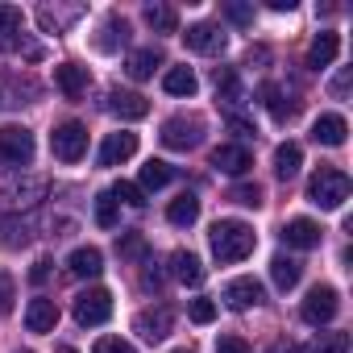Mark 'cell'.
Wrapping results in <instances>:
<instances>
[{
  "label": "cell",
  "instance_id": "cell-1",
  "mask_svg": "<svg viewBox=\"0 0 353 353\" xmlns=\"http://www.w3.org/2000/svg\"><path fill=\"white\" fill-rule=\"evenodd\" d=\"M208 245H212L216 262H241V258L254 254L258 233H254L245 221H216L212 233H208Z\"/></svg>",
  "mask_w": 353,
  "mask_h": 353
},
{
  "label": "cell",
  "instance_id": "cell-2",
  "mask_svg": "<svg viewBox=\"0 0 353 353\" xmlns=\"http://www.w3.org/2000/svg\"><path fill=\"white\" fill-rule=\"evenodd\" d=\"M307 200H312L316 208H324V212L341 208V204L349 200V174L336 170V166H320L312 179H307Z\"/></svg>",
  "mask_w": 353,
  "mask_h": 353
},
{
  "label": "cell",
  "instance_id": "cell-3",
  "mask_svg": "<svg viewBox=\"0 0 353 353\" xmlns=\"http://www.w3.org/2000/svg\"><path fill=\"white\" fill-rule=\"evenodd\" d=\"M34 133L26 125H5L0 129V162L5 166H30L34 162Z\"/></svg>",
  "mask_w": 353,
  "mask_h": 353
},
{
  "label": "cell",
  "instance_id": "cell-4",
  "mask_svg": "<svg viewBox=\"0 0 353 353\" xmlns=\"http://www.w3.org/2000/svg\"><path fill=\"white\" fill-rule=\"evenodd\" d=\"M21 26H26V17L17 5H0V50H26V59H42V46L26 42Z\"/></svg>",
  "mask_w": 353,
  "mask_h": 353
},
{
  "label": "cell",
  "instance_id": "cell-5",
  "mask_svg": "<svg viewBox=\"0 0 353 353\" xmlns=\"http://www.w3.org/2000/svg\"><path fill=\"white\" fill-rule=\"evenodd\" d=\"M158 137L166 150H196L204 141V121L200 117H170Z\"/></svg>",
  "mask_w": 353,
  "mask_h": 353
},
{
  "label": "cell",
  "instance_id": "cell-6",
  "mask_svg": "<svg viewBox=\"0 0 353 353\" xmlns=\"http://www.w3.org/2000/svg\"><path fill=\"white\" fill-rule=\"evenodd\" d=\"M50 150L59 162H79L88 154V129L79 121H63L54 133H50Z\"/></svg>",
  "mask_w": 353,
  "mask_h": 353
},
{
  "label": "cell",
  "instance_id": "cell-7",
  "mask_svg": "<svg viewBox=\"0 0 353 353\" xmlns=\"http://www.w3.org/2000/svg\"><path fill=\"white\" fill-rule=\"evenodd\" d=\"M108 316H112V295H108L104 287H88V291L75 295V320H79L83 328H96V324H104Z\"/></svg>",
  "mask_w": 353,
  "mask_h": 353
},
{
  "label": "cell",
  "instance_id": "cell-8",
  "mask_svg": "<svg viewBox=\"0 0 353 353\" xmlns=\"http://www.w3.org/2000/svg\"><path fill=\"white\" fill-rule=\"evenodd\" d=\"M336 312H341V295H336V287H312L307 299H303V307H299L303 324H312V328L328 324Z\"/></svg>",
  "mask_w": 353,
  "mask_h": 353
},
{
  "label": "cell",
  "instance_id": "cell-9",
  "mask_svg": "<svg viewBox=\"0 0 353 353\" xmlns=\"http://www.w3.org/2000/svg\"><path fill=\"white\" fill-rule=\"evenodd\" d=\"M170 324H174V312L158 303V307H145V312H137V320H133V332H137L141 341H150V345H154V341H162V336L170 332Z\"/></svg>",
  "mask_w": 353,
  "mask_h": 353
},
{
  "label": "cell",
  "instance_id": "cell-10",
  "mask_svg": "<svg viewBox=\"0 0 353 353\" xmlns=\"http://www.w3.org/2000/svg\"><path fill=\"white\" fill-rule=\"evenodd\" d=\"M183 42H188V50H196V54H221V50H225V34H221V26H212V21L188 26Z\"/></svg>",
  "mask_w": 353,
  "mask_h": 353
},
{
  "label": "cell",
  "instance_id": "cell-11",
  "mask_svg": "<svg viewBox=\"0 0 353 353\" xmlns=\"http://www.w3.org/2000/svg\"><path fill=\"white\" fill-rule=\"evenodd\" d=\"M137 154V133H108L104 137V145H100V154H96V162L100 166H121V162H129Z\"/></svg>",
  "mask_w": 353,
  "mask_h": 353
},
{
  "label": "cell",
  "instance_id": "cell-12",
  "mask_svg": "<svg viewBox=\"0 0 353 353\" xmlns=\"http://www.w3.org/2000/svg\"><path fill=\"white\" fill-rule=\"evenodd\" d=\"M320 237H324V229H320L316 221H307V216H295V221L283 225V241H287L291 250H316Z\"/></svg>",
  "mask_w": 353,
  "mask_h": 353
},
{
  "label": "cell",
  "instance_id": "cell-13",
  "mask_svg": "<svg viewBox=\"0 0 353 353\" xmlns=\"http://www.w3.org/2000/svg\"><path fill=\"white\" fill-rule=\"evenodd\" d=\"M262 299H266V291H262V283H258V279H233V283L225 287V303H229V307H237V312L258 307Z\"/></svg>",
  "mask_w": 353,
  "mask_h": 353
},
{
  "label": "cell",
  "instance_id": "cell-14",
  "mask_svg": "<svg viewBox=\"0 0 353 353\" xmlns=\"http://www.w3.org/2000/svg\"><path fill=\"white\" fill-rule=\"evenodd\" d=\"M42 196H46V179H21V183H13V188L0 192L5 208H34Z\"/></svg>",
  "mask_w": 353,
  "mask_h": 353
},
{
  "label": "cell",
  "instance_id": "cell-15",
  "mask_svg": "<svg viewBox=\"0 0 353 353\" xmlns=\"http://www.w3.org/2000/svg\"><path fill=\"white\" fill-rule=\"evenodd\" d=\"M54 324H59V303L46 299V295L30 299V307H26V328H30V332H54Z\"/></svg>",
  "mask_w": 353,
  "mask_h": 353
},
{
  "label": "cell",
  "instance_id": "cell-16",
  "mask_svg": "<svg viewBox=\"0 0 353 353\" xmlns=\"http://www.w3.org/2000/svg\"><path fill=\"white\" fill-rule=\"evenodd\" d=\"M336 54H341V34L320 30L316 42H312V50H307V67H312V71H324V67H332Z\"/></svg>",
  "mask_w": 353,
  "mask_h": 353
},
{
  "label": "cell",
  "instance_id": "cell-17",
  "mask_svg": "<svg viewBox=\"0 0 353 353\" xmlns=\"http://www.w3.org/2000/svg\"><path fill=\"white\" fill-rule=\"evenodd\" d=\"M345 137H349V125H345L341 112H324V117H316V125H312V141H320V145H345Z\"/></svg>",
  "mask_w": 353,
  "mask_h": 353
},
{
  "label": "cell",
  "instance_id": "cell-18",
  "mask_svg": "<svg viewBox=\"0 0 353 353\" xmlns=\"http://www.w3.org/2000/svg\"><path fill=\"white\" fill-rule=\"evenodd\" d=\"M212 166L225 170V174H245V170L254 166V158H250L245 145H216V150H212Z\"/></svg>",
  "mask_w": 353,
  "mask_h": 353
},
{
  "label": "cell",
  "instance_id": "cell-19",
  "mask_svg": "<svg viewBox=\"0 0 353 353\" xmlns=\"http://www.w3.org/2000/svg\"><path fill=\"white\" fill-rule=\"evenodd\" d=\"M54 83L63 88V96H83L88 92V83H92V75H88V67H79V63H63V67H54Z\"/></svg>",
  "mask_w": 353,
  "mask_h": 353
},
{
  "label": "cell",
  "instance_id": "cell-20",
  "mask_svg": "<svg viewBox=\"0 0 353 353\" xmlns=\"http://www.w3.org/2000/svg\"><path fill=\"white\" fill-rule=\"evenodd\" d=\"M108 108L117 112V117H125V121H141L145 112H150V100L145 96H137V92H108Z\"/></svg>",
  "mask_w": 353,
  "mask_h": 353
},
{
  "label": "cell",
  "instance_id": "cell-21",
  "mask_svg": "<svg viewBox=\"0 0 353 353\" xmlns=\"http://www.w3.org/2000/svg\"><path fill=\"white\" fill-rule=\"evenodd\" d=\"M67 270H71L75 279H96V274L104 270V254H100L96 245H79V250L67 258Z\"/></svg>",
  "mask_w": 353,
  "mask_h": 353
},
{
  "label": "cell",
  "instance_id": "cell-22",
  "mask_svg": "<svg viewBox=\"0 0 353 353\" xmlns=\"http://www.w3.org/2000/svg\"><path fill=\"white\" fill-rule=\"evenodd\" d=\"M166 221H170L174 229H192V225L200 221V200H196L192 192L174 196V200H170V208H166Z\"/></svg>",
  "mask_w": 353,
  "mask_h": 353
},
{
  "label": "cell",
  "instance_id": "cell-23",
  "mask_svg": "<svg viewBox=\"0 0 353 353\" xmlns=\"http://www.w3.org/2000/svg\"><path fill=\"white\" fill-rule=\"evenodd\" d=\"M170 274L179 279L183 287H200V283H204V266H200V258H196V254H188V250L170 254Z\"/></svg>",
  "mask_w": 353,
  "mask_h": 353
},
{
  "label": "cell",
  "instance_id": "cell-24",
  "mask_svg": "<svg viewBox=\"0 0 353 353\" xmlns=\"http://www.w3.org/2000/svg\"><path fill=\"white\" fill-rule=\"evenodd\" d=\"M299 166H303V150H299L295 141H283V145L274 150V174H279V179H295Z\"/></svg>",
  "mask_w": 353,
  "mask_h": 353
},
{
  "label": "cell",
  "instance_id": "cell-25",
  "mask_svg": "<svg viewBox=\"0 0 353 353\" xmlns=\"http://www.w3.org/2000/svg\"><path fill=\"white\" fill-rule=\"evenodd\" d=\"M162 88H166L170 96H196L200 79H196V71H192V67H170V71L162 75Z\"/></svg>",
  "mask_w": 353,
  "mask_h": 353
},
{
  "label": "cell",
  "instance_id": "cell-26",
  "mask_svg": "<svg viewBox=\"0 0 353 353\" xmlns=\"http://www.w3.org/2000/svg\"><path fill=\"white\" fill-rule=\"evenodd\" d=\"M299 274H303V262H295V258H287V254H279V258L270 262V279H274L279 291H291V287L299 283Z\"/></svg>",
  "mask_w": 353,
  "mask_h": 353
},
{
  "label": "cell",
  "instance_id": "cell-27",
  "mask_svg": "<svg viewBox=\"0 0 353 353\" xmlns=\"http://www.w3.org/2000/svg\"><path fill=\"white\" fill-rule=\"evenodd\" d=\"M174 179V170H170V162H162V158H150L145 166H141V192H158V188H166Z\"/></svg>",
  "mask_w": 353,
  "mask_h": 353
},
{
  "label": "cell",
  "instance_id": "cell-28",
  "mask_svg": "<svg viewBox=\"0 0 353 353\" xmlns=\"http://www.w3.org/2000/svg\"><path fill=\"white\" fill-rule=\"evenodd\" d=\"M158 67H162V54H158L154 46H145V50H133V54H129V63H125V71H129L133 79H150Z\"/></svg>",
  "mask_w": 353,
  "mask_h": 353
},
{
  "label": "cell",
  "instance_id": "cell-29",
  "mask_svg": "<svg viewBox=\"0 0 353 353\" xmlns=\"http://www.w3.org/2000/svg\"><path fill=\"white\" fill-rule=\"evenodd\" d=\"M258 96H262V104L270 108V117H274V121H291V117H295V104L283 96V88H279V83H262V92H258Z\"/></svg>",
  "mask_w": 353,
  "mask_h": 353
},
{
  "label": "cell",
  "instance_id": "cell-30",
  "mask_svg": "<svg viewBox=\"0 0 353 353\" xmlns=\"http://www.w3.org/2000/svg\"><path fill=\"white\" fill-rule=\"evenodd\" d=\"M30 241V221H17V216H0V245H26Z\"/></svg>",
  "mask_w": 353,
  "mask_h": 353
},
{
  "label": "cell",
  "instance_id": "cell-31",
  "mask_svg": "<svg viewBox=\"0 0 353 353\" xmlns=\"http://www.w3.org/2000/svg\"><path fill=\"white\" fill-rule=\"evenodd\" d=\"M145 21H150V30H158V34H174V30H179V17H174L170 5H145Z\"/></svg>",
  "mask_w": 353,
  "mask_h": 353
},
{
  "label": "cell",
  "instance_id": "cell-32",
  "mask_svg": "<svg viewBox=\"0 0 353 353\" xmlns=\"http://www.w3.org/2000/svg\"><path fill=\"white\" fill-rule=\"evenodd\" d=\"M216 96H221L225 104H237V100H241V79H237L233 67H216Z\"/></svg>",
  "mask_w": 353,
  "mask_h": 353
},
{
  "label": "cell",
  "instance_id": "cell-33",
  "mask_svg": "<svg viewBox=\"0 0 353 353\" xmlns=\"http://www.w3.org/2000/svg\"><path fill=\"white\" fill-rule=\"evenodd\" d=\"M303 353H349V332H320L312 345H303Z\"/></svg>",
  "mask_w": 353,
  "mask_h": 353
},
{
  "label": "cell",
  "instance_id": "cell-34",
  "mask_svg": "<svg viewBox=\"0 0 353 353\" xmlns=\"http://www.w3.org/2000/svg\"><path fill=\"white\" fill-rule=\"evenodd\" d=\"M96 225H100V229H117V200H112L108 192L96 196Z\"/></svg>",
  "mask_w": 353,
  "mask_h": 353
},
{
  "label": "cell",
  "instance_id": "cell-35",
  "mask_svg": "<svg viewBox=\"0 0 353 353\" xmlns=\"http://www.w3.org/2000/svg\"><path fill=\"white\" fill-rule=\"evenodd\" d=\"M117 250H121V258H133V262L150 254V245H145V237H141V233H125V237L117 241Z\"/></svg>",
  "mask_w": 353,
  "mask_h": 353
},
{
  "label": "cell",
  "instance_id": "cell-36",
  "mask_svg": "<svg viewBox=\"0 0 353 353\" xmlns=\"http://www.w3.org/2000/svg\"><path fill=\"white\" fill-rule=\"evenodd\" d=\"M108 196H112L117 204H129V208H141V204H145V196H141V188H137V183H117Z\"/></svg>",
  "mask_w": 353,
  "mask_h": 353
},
{
  "label": "cell",
  "instance_id": "cell-37",
  "mask_svg": "<svg viewBox=\"0 0 353 353\" xmlns=\"http://www.w3.org/2000/svg\"><path fill=\"white\" fill-rule=\"evenodd\" d=\"M229 200L241 204V208H258V204H262V188H258V183H241V188L229 192Z\"/></svg>",
  "mask_w": 353,
  "mask_h": 353
},
{
  "label": "cell",
  "instance_id": "cell-38",
  "mask_svg": "<svg viewBox=\"0 0 353 353\" xmlns=\"http://www.w3.org/2000/svg\"><path fill=\"white\" fill-rule=\"evenodd\" d=\"M13 299H17V283H13L9 270H0V316L13 312Z\"/></svg>",
  "mask_w": 353,
  "mask_h": 353
},
{
  "label": "cell",
  "instance_id": "cell-39",
  "mask_svg": "<svg viewBox=\"0 0 353 353\" xmlns=\"http://www.w3.org/2000/svg\"><path fill=\"white\" fill-rule=\"evenodd\" d=\"M192 320H196V324H212V320H216V303H212V299H196V303H192Z\"/></svg>",
  "mask_w": 353,
  "mask_h": 353
},
{
  "label": "cell",
  "instance_id": "cell-40",
  "mask_svg": "<svg viewBox=\"0 0 353 353\" xmlns=\"http://www.w3.org/2000/svg\"><path fill=\"white\" fill-rule=\"evenodd\" d=\"M92 353H133V345H129V341H121V336H100Z\"/></svg>",
  "mask_w": 353,
  "mask_h": 353
},
{
  "label": "cell",
  "instance_id": "cell-41",
  "mask_svg": "<svg viewBox=\"0 0 353 353\" xmlns=\"http://www.w3.org/2000/svg\"><path fill=\"white\" fill-rule=\"evenodd\" d=\"M225 17L237 21V26H250V21H254V9H250V5H237V0H229V5H225Z\"/></svg>",
  "mask_w": 353,
  "mask_h": 353
},
{
  "label": "cell",
  "instance_id": "cell-42",
  "mask_svg": "<svg viewBox=\"0 0 353 353\" xmlns=\"http://www.w3.org/2000/svg\"><path fill=\"white\" fill-rule=\"evenodd\" d=\"M216 353H250V345H245L241 336H233V332H229V336H221V341H216Z\"/></svg>",
  "mask_w": 353,
  "mask_h": 353
},
{
  "label": "cell",
  "instance_id": "cell-43",
  "mask_svg": "<svg viewBox=\"0 0 353 353\" xmlns=\"http://www.w3.org/2000/svg\"><path fill=\"white\" fill-rule=\"evenodd\" d=\"M229 129H233L237 137H250V133H258V129H254V121H245V117H237V112L229 117Z\"/></svg>",
  "mask_w": 353,
  "mask_h": 353
},
{
  "label": "cell",
  "instance_id": "cell-44",
  "mask_svg": "<svg viewBox=\"0 0 353 353\" xmlns=\"http://www.w3.org/2000/svg\"><path fill=\"white\" fill-rule=\"evenodd\" d=\"M30 279H34V283L42 287V283L50 279V262H34V270H30Z\"/></svg>",
  "mask_w": 353,
  "mask_h": 353
},
{
  "label": "cell",
  "instance_id": "cell-45",
  "mask_svg": "<svg viewBox=\"0 0 353 353\" xmlns=\"http://www.w3.org/2000/svg\"><path fill=\"white\" fill-rule=\"evenodd\" d=\"M345 88H349V71H341V75H336V83H332V96H345Z\"/></svg>",
  "mask_w": 353,
  "mask_h": 353
},
{
  "label": "cell",
  "instance_id": "cell-46",
  "mask_svg": "<svg viewBox=\"0 0 353 353\" xmlns=\"http://www.w3.org/2000/svg\"><path fill=\"white\" fill-rule=\"evenodd\" d=\"M270 9H274V13H291V9H295V0H270Z\"/></svg>",
  "mask_w": 353,
  "mask_h": 353
},
{
  "label": "cell",
  "instance_id": "cell-47",
  "mask_svg": "<svg viewBox=\"0 0 353 353\" xmlns=\"http://www.w3.org/2000/svg\"><path fill=\"white\" fill-rule=\"evenodd\" d=\"M145 287H150V291L162 287V270H145Z\"/></svg>",
  "mask_w": 353,
  "mask_h": 353
},
{
  "label": "cell",
  "instance_id": "cell-48",
  "mask_svg": "<svg viewBox=\"0 0 353 353\" xmlns=\"http://www.w3.org/2000/svg\"><path fill=\"white\" fill-rule=\"evenodd\" d=\"M59 353H79V349H71V345H63V349H59Z\"/></svg>",
  "mask_w": 353,
  "mask_h": 353
},
{
  "label": "cell",
  "instance_id": "cell-49",
  "mask_svg": "<svg viewBox=\"0 0 353 353\" xmlns=\"http://www.w3.org/2000/svg\"><path fill=\"white\" fill-rule=\"evenodd\" d=\"M174 353H192V349H174Z\"/></svg>",
  "mask_w": 353,
  "mask_h": 353
},
{
  "label": "cell",
  "instance_id": "cell-50",
  "mask_svg": "<svg viewBox=\"0 0 353 353\" xmlns=\"http://www.w3.org/2000/svg\"><path fill=\"white\" fill-rule=\"evenodd\" d=\"M17 353H30V349H17Z\"/></svg>",
  "mask_w": 353,
  "mask_h": 353
}]
</instances>
